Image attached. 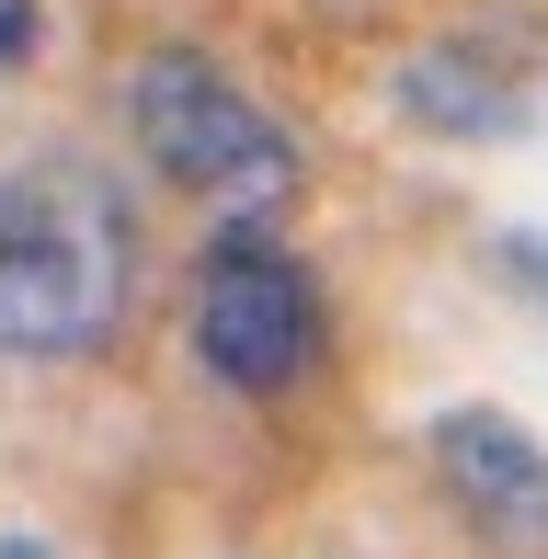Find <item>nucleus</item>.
I'll list each match as a JSON object with an SVG mask.
<instances>
[{
  "instance_id": "f257e3e1",
  "label": "nucleus",
  "mask_w": 548,
  "mask_h": 559,
  "mask_svg": "<svg viewBox=\"0 0 548 559\" xmlns=\"http://www.w3.org/2000/svg\"><path fill=\"white\" fill-rule=\"evenodd\" d=\"M138 206L104 160L35 148L0 171V354L12 366H81L138 309Z\"/></svg>"
},
{
  "instance_id": "f03ea898",
  "label": "nucleus",
  "mask_w": 548,
  "mask_h": 559,
  "mask_svg": "<svg viewBox=\"0 0 548 559\" xmlns=\"http://www.w3.org/2000/svg\"><path fill=\"white\" fill-rule=\"evenodd\" d=\"M127 138H138V160L160 171L171 194H194V206H217V217H286L297 194H309L297 126H274L206 46H148L138 58Z\"/></svg>"
},
{
  "instance_id": "7ed1b4c3",
  "label": "nucleus",
  "mask_w": 548,
  "mask_h": 559,
  "mask_svg": "<svg viewBox=\"0 0 548 559\" xmlns=\"http://www.w3.org/2000/svg\"><path fill=\"white\" fill-rule=\"evenodd\" d=\"M183 343L217 389L240 400H286L320 377L332 354V297H320L309 251L274 240V217H229L194 263V297H183Z\"/></svg>"
},
{
  "instance_id": "20e7f679",
  "label": "nucleus",
  "mask_w": 548,
  "mask_h": 559,
  "mask_svg": "<svg viewBox=\"0 0 548 559\" xmlns=\"http://www.w3.org/2000/svg\"><path fill=\"white\" fill-rule=\"evenodd\" d=\"M389 92H401V115L422 126V138L491 148V138H526V126L548 115V58L514 35V23H457V35L412 46Z\"/></svg>"
},
{
  "instance_id": "39448f33",
  "label": "nucleus",
  "mask_w": 548,
  "mask_h": 559,
  "mask_svg": "<svg viewBox=\"0 0 548 559\" xmlns=\"http://www.w3.org/2000/svg\"><path fill=\"white\" fill-rule=\"evenodd\" d=\"M422 445H434V479H445V502H457V525L491 559H548V445L514 412L457 400V412H434Z\"/></svg>"
},
{
  "instance_id": "423d86ee",
  "label": "nucleus",
  "mask_w": 548,
  "mask_h": 559,
  "mask_svg": "<svg viewBox=\"0 0 548 559\" xmlns=\"http://www.w3.org/2000/svg\"><path fill=\"white\" fill-rule=\"evenodd\" d=\"M46 58V12L35 0H0V69H35Z\"/></svg>"
},
{
  "instance_id": "0eeeda50",
  "label": "nucleus",
  "mask_w": 548,
  "mask_h": 559,
  "mask_svg": "<svg viewBox=\"0 0 548 559\" xmlns=\"http://www.w3.org/2000/svg\"><path fill=\"white\" fill-rule=\"evenodd\" d=\"M0 559H58V548H46L35 525H0Z\"/></svg>"
}]
</instances>
